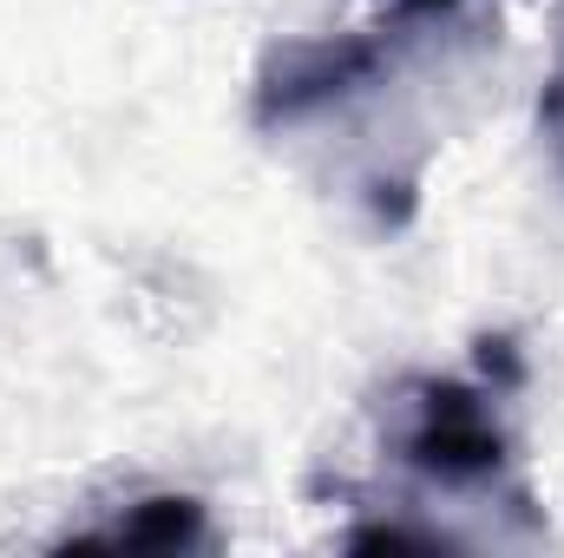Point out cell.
Returning a JSON list of instances; mask_svg holds the SVG:
<instances>
[{
    "label": "cell",
    "mask_w": 564,
    "mask_h": 558,
    "mask_svg": "<svg viewBox=\"0 0 564 558\" xmlns=\"http://www.w3.org/2000/svg\"><path fill=\"white\" fill-rule=\"evenodd\" d=\"M401 460L433 486H492L512 460L499 395L473 382H414L408 388V427H401Z\"/></svg>",
    "instance_id": "6da1fadb"
},
{
    "label": "cell",
    "mask_w": 564,
    "mask_h": 558,
    "mask_svg": "<svg viewBox=\"0 0 564 558\" xmlns=\"http://www.w3.org/2000/svg\"><path fill=\"white\" fill-rule=\"evenodd\" d=\"M388 46L394 33L375 26V33H335V40H302V46H282L257 86V119L263 126H289L328 99H348L355 86H368L381 66H388Z\"/></svg>",
    "instance_id": "7a4b0ae2"
},
{
    "label": "cell",
    "mask_w": 564,
    "mask_h": 558,
    "mask_svg": "<svg viewBox=\"0 0 564 558\" xmlns=\"http://www.w3.org/2000/svg\"><path fill=\"white\" fill-rule=\"evenodd\" d=\"M453 7H466V0H394V26H414V20H440V13H453Z\"/></svg>",
    "instance_id": "5b68a950"
},
{
    "label": "cell",
    "mask_w": 564,
    "mask_h": 558,
    "mask_svg": "<svg viewBox=\"0 0 564 558\" xmlns=\"http://www.w3.org/2000/svg\"><path fill=\"white\" fill-rule=\"evenodd\" d=\"M539 126H545V139H552V151H558L564 164V66L545 79V99H539Z\"/></svg>",
    "instance_id": "277c9868"
},
{
    "label": "cell",
    "mask_w": 564,
    "mask_h": 558,
    "mask_svg": "<svg viewBox=\"0 0 564 558\" xmlns=\"http://www.w3.org/2000/svg\"><path fill=\"white\" fill-rule=\"evenodd\" d=\"M204 539H210V526H204V506H197V500H184V493H151V500H139L119 526L79 533V539H66V546H79V552H191V546H204Z\"/></svg>",
    "instance_id": "3957f363"
}]
</instances>
